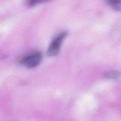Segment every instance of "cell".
Instances as JSON below:
<instances>
[{
    "mask_svg": "<svg viewBox=\"0 0 121 121\" xmlns=\"http://www.w3.org/2000/svg\"><path fill=\"white\" fill-rule=\"evenodd\" d=\"M67 35V32L63 31L59 34L53 38L47 51L48 56H55L59 54L62 43Z\"/></svg>",
    "mask_w": 121,
    "mask_h": 121,
    "instance_id": "6da1fadb",
    "label": "cell"
},
{
    "mask_svg": "<svg viewBox=\"0 0 121 121\" xmlns=\"http://www.w3.org/2000/svg\"><path fill=\"white\" fill-rule=\"evenodd\" d=\"M42 57V54L40 52L32 53L23 57L20 60V63L26 68H34L40 64Z\"/></svg>",
    "mask_w": 121,
    "mask_h": 121,
    "instance_id": "7a4b0ae2",
    "label": "cell"
},
{
    "mask_svg": "<svg viewBox=\"0 0 121 121\" xmlns=\"http://www.w3.org/2000/svg\"><path fill=\"white\" fill-rule=\"evenodd\" d=\"M104 76L105 78L113 79L121 83V71L118 70H109L105 72Z\"/></svg>",
    "mask_w": 121,
    "mask_h": 121,
    "instance_id": "3957f363",
    "label": "cell"
},
{
    "mask_svg": "<svg viewBox=\"0 0 121 121\" xmlns=\"http://www.w3.org/2000/svg\"><path fill=\"white\" fill-rule=\"evenodd\" d=\"M105 1L113 10L121 11V0H105Z\"/></svg>",
    "mask_w": 121,
    "mask_h": 121,
    "instance_id": "277c9868",
    "label": "cell"
},
{
    "mask_svg": "<svg viewBox=\"0 0 121 121\" xmlns=\"http://www.w3.org/2000/svg\"><path fill=\"white\" fill-rule=\"evenodd\" d=\"M50 0H28L27 4L30 7H33L41 3L49 2Z\"/></svg>",
    "mask_w": 121,
    "mask_h": 121,
    "instance_id": "5b68a950",
    "label": "cell"
}]
</instances>
